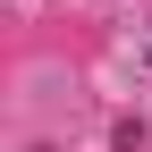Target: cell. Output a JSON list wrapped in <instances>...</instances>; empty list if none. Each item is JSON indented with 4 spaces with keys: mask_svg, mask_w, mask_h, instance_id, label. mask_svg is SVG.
Returning <instances> with one entry per match:
<instances>
[]
</instances>
